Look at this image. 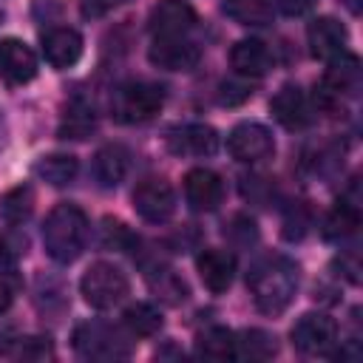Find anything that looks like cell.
<instances>
[{"instance_id": "6da1fadb", "label": "cell", "mask_w": 363, "mask_h": 363, "mask_svg": "<svg viewBox=\"0 0 363 363\" xmlns=\"http://www.w3.org/2000/svg\"><path fill=\"white\" fill-rule=\"evenodd\" d=\"M298 264L286 255H261L247 272V286L264 315L284 312L298 292Z\"/></svg>"}, {"instance_id": "7a4b0ae2", "label": "cell", "mask_w": 363, "mask_h": 363, "mask_svg": "<svg viewBox=\"0 0 363 363\" xmlns=\"http://www.w3.org/2000/svg\"><path fill=\"white\" fill-rule=\"evenodd\" d=\"M88 233H91V227H88V216L82 213V207L62 201L45 216V224H43L45 252L57 264H71L85 250Z\"/></svg>"}, {"instance_id": "3957f363", "label": "cell", "mask_w": 363, "mask_h": 363, "mask_svg": "<svg viewBox=\"0 0 363 363\" xmlns=\"http://www.w3.org/2000/svg\"><path fill=\"white\" fill-rule=\"evenodd\" d=\"M363 88V65L354 54H337L335 60H329V68L318 85L315 94V105L326 113H337L343 99H354Z\"/></svg>"}, {"instance_id": "277c9868", "label": "cell", "mask_w": 363, "mask_h": 363, "mask_svg": "<svg viewBox=\"0 0 363 363\" xmlns=\"http://www.w3.org/2000/svg\"><path fill=\"white\" fill-rule=\"evenodd\" d=\"M164 105V88L147 79L122 82L111 94V116L122 125H139L153 119Z\"/></svg>"}, {"instance_id": "5b68a950", "label": "cell", "mask_w": 363, "mask_h": 363, "mask_svg": "<svg viewBox=\"0 0 363 363\" xmlns=\"http://www.w3.org/2000/svg\"><path fill=\"white\" fill-rule=\"evenodd\" d=\"M74 352L85 360H122L130 357V340L125 335L105 323V320H82L74 329Z\"/></svg>"}, {"instance_id": "8992f818", "label": "cell", "mask_w": 363, "mask_h": 363, "mask_svg": "<svg viewBox=\"0 0 363 363\" xmlns=\"http://www.w3.org/2000/svg\"><path fill=\"white\" fill-rule=\"evenodd\" d=\"M79 292H82L85 303H91L94 309H111V306H116V303L125 301V295H128V278H125V272L119 267H113L108 261H96L82 275Z\"/></svg>"}, {"instance_id": "52a82bcc", "label": "cell", "mask_w": 363, "mask_h": 363, "mask_svg": "<svg viewBox=\"0 0 363 363\" xmlns=\"http://www.w3.org/2000/svg\"><path fill=\"white\" fill-rule=\"evenodd\" d=\"M337 323L323 312H306L292 326V346L301 354L323 357L337 349Z\"/></svg>"}, {"instance_id": "ba28073f", "label": "cell", "mask_w": 363, "mask_h": 363, "mask_svg": "<svg viewBox=\"0 0 363 363\" xmlns=\"http://www.w3.org/2000/svg\"><path fill=\"white\" fill-rule=\"evenodd\" d=\"M227 150L235 162L255 164L275 153V139L261 122H238L227 136Z\"/></svg>"}, {"instance_id": "9c48e42d", "label": "cell", "mask_w": 363, "mask_h": 363, "mask_svg": "<svg viewBox=\"0 0 363 363\" xmlns=\"http://www.w3.org/2000/svg\"><path fill=\"white\" fill-rule=\"evenodd\" d=\"M133 210L150 224H164L176 213V193L164 179H142L133 190Z\"/></svg>"}, {"instance_id": "30bf717a", "label": "cell", "mask_w": 363, "mask_h": 363, "mask_svg": "<svg viewBox=\"0 0 363 363\" xmlns=\"http://www.w3.org/2000/svg\"><path fill=\"white\" fill-rule=\"evenodd\" d=\"M167 147L176 156H213L218 150V133L204 122L176 125L167 130Z\"/></svg>"}, {"instance_id": "8fae6325", "label": "cell", "mask_w": 363, "mask_h": 363, "mask_svg": "<svg viewBox=\"0 0 363 363\" xmlns=\"http://www.w3.org/2000/svg\"><path fill=\"white\" fill-rule=\"evenodd\" d=\"M196 26V11L187 0H159L150 9L147 28L153 37H184Z\"/></svg>"}, {"instance_id": "7c38bea8", "label": "cell", "mask_w": 363, "mask_h": 363, "mask_svg": "<svg viewBox=\"0 0 363 363\" xmlns=\"http://www.w3.org/2000/svg\"><path fill=\"white\" fill-rule=\"evenodd\" d=\"M184 199L196 213H213L224 199V182L210 167H193L184 176Z\"/></svg>"}, {"instance_id": "4fadbf2b", "label": "cell", "mask_w": 363, "mask_h": 363, "mask_svg": "<svg viewBox=\"0 0 363 363\" xmlns=\"http://www.w3.org/2000/svg\"><path fill=\"white\" fill-rule=\"evenodd\" d=\"M150 62L164 71H190L201 60V48L184 37H156L150 51Z\"/></svg>"}, {"instance_id": "5bb4252c", "label": "cell", "mask_w": 363, "mask_h": 363, "mask_svg": "<svg viewBox=\"0 0 363 363\" xmlns=\"http://www.w3.org/2000/svg\"><path fill=\"white\" fill-rule=\"evenodd\" d=\"M269 111H272L275 122H281L286 130H303V128L312 125V119H315L312 102L306 99V94H303L298 85H284V88L272 96Z\"/></svg>"}, {"instance_id": "9a60e30c", "label": "cell", "mask_w": 363, "mask_h": 363, "mask_svg": "<svg viewBox=\"0 0 363 363\" xmlns=\"http://www.w3.org/2000/svg\"><path fill=\"white\" fill-rule=\"evenodd\" d=\"M0 77L9 85H26L37 77V57L23 40H0Z\"/></svg>"}, {"instance_id": "2e32d148", "label": "cell", "mask_w": 363, "mask_h": 363, "mask_svg": "<svg viewBox=\"0 0 363 363\" xmlns=\"http://www.w3.org/2000/svg\"><path fill=\"white\" fill-rule=\"evenodd\" d=\"M306 40H309V51L315 60H335L337 54L346 51L349 43V31L340 20L335 17H315L306 28Z\"/></svg>"}, {"instance_id": "e0dca14e", "label": "cell", "mask_w": 363, "mask_h": 363, "mask_svg": "<svg viewBox=\"0 0 363 363\" xmlns=\"http://www.w3.org/2000/svg\"><path fill=\"white\" fill-rule=\"evenodd\" d=\"M43 57L51 68H71L82 57V37L77 28L57 26L43 34Z\"/></svg>"}, {"instance_id": "ac0fdd59", "label": "cell", "mask_w": 363, "mask_h": 363, "mask_svg": "<svg viewBox=\"0 0 363 363\" xmlns=\"http://www.w3.org/2000/svg\"><path fill=\"white\" fill-rule=\"evenodd\" d=\"M196 267H199V275H201L204 286L213 289V292H224L235 278V255L230 250L207 247L196 258Z\"/></svg>"}, {"instance_id": "d6986e66", "label": "cell", "mask_w": 363, "mask_h": 363, "mask_svg": "<svg viewBox=\"0 0 363 363\" xmlns=\"http://www.w3.org/2000/svg\"><path fill=\"white\" fill-rule=\"evenodd\" d=\"M230 65L241 77H264L275 65V54L261 40H238L230 51Z\"/></svg>"}, {"instance_id": "ffe728a7", "label": "cell", "mask_w": 363, "mask_h": 363, "mask_svg": "<svg viewBox=\"0 0 363 363\" xmlns=\"http://www.w3.org/2000/svg\"><path fill=\"white\" fill-rule=\"evenodd\" d=\"M128 167H130L128 147H122V145H105V147L96 150L94 164H91V173H94V179H96L99 187H116L128 176Z\"/></svg>"}, {"instance_id": "44dd1931", "label": "cell", "mask_w": 363, "mask_h": 363, "mask_svg": "<svg viewBox=\"0 0 363 363\" xmlns=\"http://www.w3.org/2000/svg\"><path fill=\"white\" fill-rule=\"evenodd\" d=\"M357 227H360V204L340 196V201L326 213L320 233L326 241H346L349 235L357 233Z\"/></svg>"}, {"instance_id": "7402d4cb", "label": "cell", "mask_w": 363, "mask_h": 363, "mask_svg": "<svg viewBox=\"0 0 363 363\" xmlns=\"http://www.w3.org/2000/svg\"><path fill=\"white\" fill-rule=\"evenodd\" d=\"M96 130V113H94V105L85 102V99H71L65 113H62V122H60V136L62 139H85Z\"/></svg>"}, {"instance_id": "603a6c76", "label": "cell", "mask_w": 363, "mask_h": 363, "mask_svg": "<svg viewBox=\"0 0 363 363\" xmlns=\"http://www.w3.org/2000/svg\"><path fill=\"white\" fill-rule=\"evenodd\" d=\"M34 173H37L43 182L54 184V187H65V184H71V182L77 179L79 162H77V156H71V153H51V156H43V159L34 164Z\"/></svg>"}, {"instance_id": "cb8c5ba5", "label": "cell", "mask_w": 363, "mask_h": 363, "mask_svg": "<svg viewBox=\"0 0 363 363\" xmlns=\"http://www.w3.org/2000/svg\"><path fill=\"white\" fill-rule=\"evenodd\" d=\"M221 9L241 26H267L275 17V0H224Z\"/></svg>"}, {"instance_id": "d4e9b609", "label": "cell", "mask_w": 363, "mask_h": 363, "mask_svg": "<svg viewBox=\"0 0 363 363\" xmlns=\"http://www.w3.org/2000/svg\"><path fill=\"white\" fill-rule=\"evenodd\" d=\"M275 352H278V340L264 329H244L241 335H235L233 357L238 360H269Z\"/></svg>"}, {"instance_id": "484cf974", "label": "cell", "mask_w": 363, "mask_h": 363, "mask_svg": "<svg viewBox=\"0 0 363 363\" xmlns=\"http://www.w3.org/2000/svg\"><path fill=\"white\" fill-rule=\"evenodd\" d=\"M34 210V190L28 184H17L0 196V221L17 227L23 224Z\"/></svg>"}, {"instance_id": "4316f807", "label": "cell", "mask_w": 363, "mask_h": 363, "mask_svg": "<svg viewBox=\"0 0 363 363\" xmlns=\"http://www.w3.org/2000/svg\"><path fill=\"white\" fill-rule=\"evenodd\" d=\"M196 352L207 360H230L235 354V335L227 326H210L199 335Z\"/></svg>"}, {"instance_id": "83f0119b", "label": "cell", "mask_w": 363, "mask_h": 363, "mask_svg": "<svg viewBox=\"0 0 363 363\" xmlns=\"http://www.w3.org/2000/svg\"><path fill=\"white\" fill-rule=\"evenodd\" d=\"M122 323H125V329H128L133 337H150V335H156V332L162 329V312H159L153 303L139 301V303H130V306L125 309Z\"/></svg>"}, {"instance_id": "f1b7e54d", "label": "cell", "mask_w": 363, "mask_h": 363, "mask_svg": "<svg viewBox=\"0 0 363 363\" xmlns=\"http://www.w3.org/2000/svg\"><path fill=\"white\" fill-rule=\"evenodd\" d=\"M147 284L164 303H182L187 298V284L170 269V267H153L147 272Z\"/></svg>"}, {"instance_id": "f546056e", "label": "cell", "mask_w": 363, "mask_h": 363, "mask_svg": "<svg viewBox=\"0 0 363 363\" xmlns=\"http://www.w3.org/2000/svg\"><path fill=\"white\" fill-rule=\"evenodd\" d=\"M309 224H312L309 207H306L303 201L289 204V210H286V216H284V238H289V241L301 238V235L309 230Z\"/></svg>"}, {"instance_id": "4dcf8cb0", "label": "cell", "mask_w": 363, "mask_h": 363, "mask_svg": "<svg viewBox=\"0 0 363 363\" xmlns=\"http://www.w3.org/2000/svg\"><path fill=\"white\" fill-rule=\"evenodd\" d=\"M224 235H227L235 247H250V244H255L258 230H255V224H252L247 216H235V218L224 227Z\"/></svg>"}, {"instance_id": "1f68e13d", "label": "cell", "mask_w": 363, "mask_h": 363, "mask_svg": "<svg viewBox=\"0 0 363 363\" xmlns=\"http://www.w3.org/2000/svg\"><path fill=\"white\" fill-rule=\"evenodd\" d=\"M17 357L23 360H45V357H54V346L48 337H20L17 340Z\"/></svg>"}, {"instance_id": "d6a6232c", "label": "cell", "mask_w": 363, "mask_h": 363, "mask_svg": "<svg viewBox=\"0 0 363 363\" xmlns=\"http://www.w3.org/2000/svg\"><path fill=\"white\" fill-rule=\"evenodd\" d=\"M130 241H133V235L128 233V227L122 221H111V218L102 221V247H108V250H125Z\"/></svg>"}, {"instance_id": "836d02e7", "label": "cell", "mask_w": 363, "mask_h": 363, "mask_svg": "<svg viewBox=\"0 0 363 363\" xmlns=\"http://www.w3.org/2000/svg\"><path fill=\"white\" fill-rule=\"evenodd\" d=\"M23 247H26V241H17V238L0 233V272L17 269V261H20V255L26 252Z\"/></svg>"}, {"instance_id": "e575fe53", "label": "cell", "mask_w": 363, "mask_h": 363, "mask_svg": "<svg viewBox=\"0 0 363 363\" xmlns=\"http://www.w3.org/2000/svg\"><path fill=\"white\" fill-rule=\"evenodd\" d=\"M17 269H9V272H0V315L11 306V301H14V292H17V275H14Z\"/></svg>"}, {"instance_id": "d590c367", "label": "cell", "mask_w": 363, "mask_h": 363, "mask_svg": "<svg viewBox=\"0 0 363 363\" xmlns=\"http://www.w3.org/2000/svg\"><path fill=\"white\" fill-rule=\"evenodd\" d=\"M125 0H82V17H88V20H96V17H105L108 11H113V9H119Z\"/></svg>"}, {"instance_id": "8d00e7d4", "label": "cell", "mask_w": 363, "mask_h": 363, "mask_svg": "<svg viewBox=\"0 0 363 363\" xmlns=\"http://www.w3.org/2000/svg\"><path fill=\"white\" fill-rule=\"evenodd\" d=\"M250 94H252V88H250L247 82H224L218 99H221L224 105H235V102H244Z\"/></svg>"}, {"instance_id": "74e56055", "label": "cell", "mask_w": 363, "mask_h": 363, "mask_svg": "<svg viewBox=\"0 0 363 363\" xmlns=\"http://www.w3.org/2000/svg\"><path fill=\"white\" fill-rule=\"evenodd\" d=\"M278 3H281V11H284V14H289V17H301V14L312 11L318 0H278Z\"/></svg>"}, {"instance_id": "f35d334b", "label": "cell", "mask_w": 363, "mask_h": 363, "mask_svg": "<svg viewBox=\"0 0 363 363\" xmlns=\"http://www.w3.org/2000/svg\"><path fill=\"white\" fill-rule=\"evenodd\" d=\"M6 145V122H3V111H0V147Z\"/></svg>"}]
</instances>
